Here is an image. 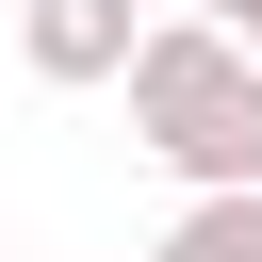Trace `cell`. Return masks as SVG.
<instances>
[{"instance_id":"1","label":"cell","mask_w":262,"mask_h":262,"mask_svg":"<svg viewBox=\"0 0 262 262\" xmlns=\"http://www.w3.org/2000/svg\"><path fill=\"white\" fill-rule=\"evenodd\" d=\"M131 147L180 196H262V66L213 16H147V49H131Z\"/></svg>"},{"instance_id":"2","label":"cell","mask_w":262,"mask_h":262,"mask_svg":"<svg viewBox=\"0 0 262 262\" xmlns=\"http://www.w3.org/2000/svg\"><path fill=\"white\" fill-rule=\"evenodd\" d=\"M131 49H147V0H16V66H33L49 98L131 82Z\"/></svg>"},{"instance_id":"3","label":"cell","mask_w":262,"mask_h":262,"mask_svg":"<svg viewBox=\"0 0 262 262\" xmlns=\"http://www.w3.org/2000/svg\"><path fill=\"white\" fill-rule=\"evenodd\" d=\"M147 262H262V196H180Z\"/></svg>"},{"instance_id":"4","label":"cell","mask_w":262,"mask_h":262,"mask_svg":"<svg viewBox=\"0 0 262 262\" xmlns=\"http://www.w3.org/2000/svg\"><path fill=\"white\" fill-rule=\"evenodd\" d=\"M196 16H213V33H229V49L262 66V0H196Z\"/></svg>"},{"instance_id":"5","label":"cell","mask_w":262,"mask_h":262,"mask_svg":"<svg viewBox=\"0 0 262 262\" xmlns=\"http://www.w3.org/2000/svg\"><path fill=\"white\" fill-rule=\"evenodd\" d=\"M0 262H16V246H0Z\"/></svg>"}]
</instances>
